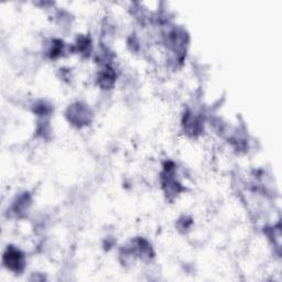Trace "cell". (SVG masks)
Here are the masks:
<instances>
[{
  "label": "cell",
  "mask_w": 282,
  "mask_h": 282,
  "mask_svg": "<svg viewBox=\"0 0 282 282\" xmlns=\"http://www.w3.org/2000/svg\"><path fill=\"white\" fill-rule=\"evenodd\" d=\"M97 81H98V85L108 90V88H111L113 85V83H115L116 74L112 67L105 66V68L98 74Z\"/></svg>",
  "instance_id": "3"
},
{
  "label": "cell",
  "mask_w": 282,
  "mask_h": 282,
  "mask_svg": "<svg viewBox=\"0 0 282 282\" xmlns=\"http://www.w3.org/2000/svg\"><path fill=\"white\" fill-rule=\"evenodd\" d=\"M31 204L30 196L28 195V193H24L23 195H21L17 201L13 203L11 206V213L16 214V216L20 217L22 213L29 210V206Z\"/></svg>",
  "instance_id": "4"
},
{
  "label": "cell",
  "mask_w": 282,
  "mask_h": 282,
  "mask_svg": "<svg viewBox=\"0 0 282 282\" xmlns=\"http://www.w3.org/2000/svg\"><path fill=\"white\" fill-rule=\"evenodd\" d=\"M33 112L38 113L39 116H47L48 113H50L51 112V107L47 105L46 103H40V104H37V106H34V110Z\"/></svg>",
  "instance_id": "5"
},
{
  "label": "cell",
  "mask_w": 282,
  "mask_h": 282,
  "mask_svg": "<svg viewBox=\"0 0 282 282\" xmlns=\"http://www.w3.org/2000/svg\"><path fill=\"white\" fill-rule=\"evenodd\" d=\"M66 116L68 120L73 122V125L82 127L90 122L91 113L88 111V108L82 105V104H76V105H73L68 108Z\"/></svg>",
  "instance_id": "2"
},
{
  "label": "cell",
  "mask_w": 282,
  "mask_h": 282,
  "mask_svg": "<svg viewBox=\"0 0 282 282\" xmlns=\"http://www.w3.org/2000/svg\"><path fill=\"white\" fill-rule=\"evenodd\" d=\"M2 264L8 270L20 275L26 268V257L20 249L13 246H8L2 257Z\"/></svg>",
  "instance_id": "1"
}]
</instances>
